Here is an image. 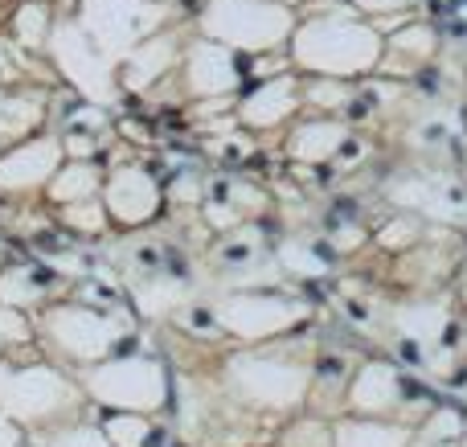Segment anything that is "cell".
<instances>
[{
    "label": "cell",
    "instance_id": "obj_1",
    "mask_svg": "<svg viewBox=\"0 0 467 447\" xmlns=\"http://www.w3.org/2000/svg\"><path fill=\"white\" fill-rule=\"evenodd\" d=\"M381 37L357 16V8L320 5L312 21H304L291 33V57L304 70H316V78H357L381 66Z\"/></svg>",
    "mask_w": 467,
    "mask_h": 447
},
{
    "label": "cell",
    "instance_id": "obj_2",
    "mask_svg": "<svg viewBox=\"0 0 467 447\" xmlns=\"http://www.w3.org/2000/svg\"><path fill=\"white\" fill-rule=\"evenodd\" d=\"M205 37L230 49L266 54L296 33V13L283 0H210L202 13Z\"/></svg>",
    "mask_w": 467,
    "mask_h": 447
},
{
    "label": "cell",
    "instance_id": "obj_3",
    "mask_svg": "<svg viewBox=\"0 0 467 447\" xmlns=\"http://www.w3.org/2000/svg\"><path fill=\"white\" fill-rule=\"evenodd\" d=\"M90 394L119 411H156L164 402V374L152 361H119L90 378Z\"/></svg>",
    "mask_w": 467,
    "mask_h": 447
},
{
    "label": "cell",
    "instance_id": "obj_4",
    "mask_svg": "<svg viewBox=\"0 0 467 447\" xmlns=\"http://www.w3.org/2000/svg\"><path fill=\"white\" fill-rule=\"evenodd\" d=\"M181 70H185V90L189 95H205L218 99L230 95L238 87V62H234V49L222 46L213 37H202L193 46H185L181 54Z\"/></svg>",
    "mask_w": 467,
    "mask_h": 447
},
{
    "label": "cell",
    "instance_id": "obj_5",
    "mask_svg": "<svg viewBox=\"0 0 467 447\" xmlns=\"http://www.w3.org/2000/svg\"><path fill=\"white\" fill-rule=\"evenodd\" d=\"M107 193V218L119 226H144L161 213V185L148 169H115L103 185Z\"/></svg>",
    "mask_w": 467,
    "mask_h": 447
},
{
    "label": "cell",
    "instance_id": "obj_6",
    "mask_svg": "<svg viewBox=\"0 0 467 447\" xmlns=\"http://www.w3.org/2000/svg\"><path fill=\"white\" fill-rule=\"evenodd\" d=\"M299 107V82L296 78H271L258 82L246 99H242V123L250 128H275Z\"/></svg>",
    "mask_w": 467,
    "mask_h": 447
},
{
    "label": "cell",
    "instance_id": "obj_7",
    "mask_svg": "<svg viewBox=\"0 0 467 447\" xmlns=\"http://www.w3.org/2000/svg\"><path fill=\"white\" fill-rule=\"evenodd\" d=\"M181 57V49L172 46V37H161V33H152V37H144L140 46H131L128 54H123V74L119 82L131 90L148 87V82H156L164 70H169L172 62Z\"/></svg>",
    "mask_w": 467,
    "mask_h": 447
},
{
    "label": "cell",
    "instance_id": "obj_8",
    "mask_svg": "<svg viewBox=\"0 0 467 447\" xmlns=\"http://www.w3.org/2000/svg\"><path fill=\"white\" fill-rule=\"evenodd\" d=\"M348 140V128L337 120H316V123H304V128L291 136V156L296 161H328L345 148Z\"/></svg>",
    "mask_w": 467,
    "mask_h": 447
},
{
    "label": "cell",
    "instance_id": "obj_9",
    "mask_svg": "<svg viewBox=\"0 0 467 447\" xmlns=\"http://www.w3.org/2000/svg\"><path fill=\"white\" fill-rule=\"evenodd\" d=\"M103 185L99 181V169L95 164H70V169H62V172H54V185H49V197H57V202H66V205H78V202H87L95 189Z\"/></svg>",
    "mask_w": 467,
    "mask_h": 447
},
{
    "label": "cell",
    "instance_id": "obj_10",
    "mask_svg": "<svg viewBox=\"0 0 467 447\" xmlns=\"http://www.w3.org/2000/svg\"><path fill=\"white\" fill-rule=\"evenodd\" d=\"M460 431H463L460 415H455V411H439L435 423H431L427 431L414 440V447H460V440H463Z\"/></svg>",
    "mask_w": 467,
    "mask_h": 447
},
{
    "label": "cell",
    "instance_id": "obj_11",
    "mask_svg": "<svg viewBox=\"0 0 467 447\" xmlns=\"http://www.w3.org/2000/svg\"><path fill=\"white\" fill-rule=\"evenodd\" d=\"M340 447H402V431H389V427H353V431L340 435Z\"/></svg>",
    "mask_w": 467,
    "mask_h": 447
},
{
    "label": "cell",
    "instance_id": "obj_12",
    "mask_svg": "<svg viewBox=\"0 0 467 447\" xmlns=\"http://www.w3.org/2000/svg\"><path fill=\"white\" fill-rule=\"evenodd\" d=\"M107 431H111V440L119 447H144V435H148V423L136 415H119L107 423Z\"/></svg>",
    "mask_w": 467,
    "mask_h": 447
},
{
    "label": "cell",
    "instance_id": "obj_13",
    "mask_svg": "<svg viewBox=\"0 0 467 447\" xmlns=\"http://www.w3.org/2000/svg\"><path fill=\"white\" fill-rule=\"evenodd\" d=\"M348 5H353L357 13H394V8H402L406 0H348Z\"/></svg>",
    "mask_w": 467,
    "mask_h": 447
}]
</instances>
